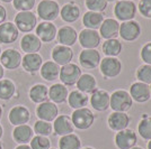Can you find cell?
<instances>
[{"label":"cell","mask_w":151,"mask_h":149,"mask_svg":"<svg viewBox=\"0 0 151 149\" xmlns=\"http://www.w3.org/2000/svg\"><path fill=\"white\" fill-rule=\"evenodd\" d=\"M133 104V100L129 92L124 90H117L109 95V108L115 112L129 111Z\"/></svg>","instance_id":"obj_1"},{"label":"cell","mask_w":151,"mask_h":149,"mask_svg":"<svg viewBox=\"0 0 151 149\" xmlns=\"http://www.w3.org/2000/svg\"><path fill=\"white\" fill-rule=\"evenodd\" d=\"M71 120L75 128L79 130H87L94 124L95 116L90 109L85 106L81 109H77L72 112Z\"/></svg>","instance_id":"obj_2"},{"label":"cell","mask_w":151,"mask_h":149,"mask_svg":"<svg viewBox=\"0 0 151 149\" xmlns=\"http://www.w3.org/2000/svg\"><path fill=\"white\" fill-rule=\"evenodd\" d=\"M37 15L44 21H53L60 15V6L55 0H41L37 5Z\"/></svg>","instance_id":"obj_3"},{"label":"cell","mask_w":151,"mask_h":149,"mask_svg":"<svg viewBox=\"0 0 151 149\" xmlns=\"http://www.w3.org/2000/svg\"><path fill=\"white\" fill-rule=\"evenodd\" d=\"M80 76H81V70L77 64L69 63V64L60 67L59 79H60L61 83L65 87L75 85Z\"/></svg>","instance_id":"obj_4"},{"label":"cell","mask_w":151,"mask_h":149,"mask_svg":"<svg viewBox=\"0 0 151 149\" xmlns=\"http://www.w3.org/2000/svg\"><path fill=\"white\" fill-rule=\"evenodd\" d=\"M14 24L22 33H31L37 26V19L35 13L32 11H19L14 19Z\"/></svg>","instance_id":"obj_5"},{"label":"cell","mask_w":151,"mask_h":149,"mask_svg":"<svg viewBox=\"0 0 151 149\" xmlns=\"http://www.w3.org/2000/svg\"><path fill=\"white\" fill-rule=\"evenodd\" d=\"M101 72L105 79H113L119 76L122 71V63L116 57H105L99 63Z\"/></svg>","instance_id":"obj_6"},{"label":"cell","mask_w":151,"mask_h":149,"mask_svg":"<svg viewBox=\"0 0 151 149\" xmlns=\"http://www.w3.org/2000/svg\"><path fill=\"white\" fill-rule=\"evenodd\" d=\"M114 13L121 21L132 20L137 13V6L133 1H119L114 7Z\"/></svg>","instance_id":"obj_7"},{"label":"cell","mask_w":151,"mask_h":149,"mask_svg":"<svg viewBox=\"0 0 151 149\" xmlns=\"http://www.w3.org/2000/svg\"><path fill=\"white\" fill-rule=\"evenodd\" d=\"M22 58L23 56L15 48H8L4 50L0 55V64L4 66V68L14 71L18 68L22 64Z\"/></svg>","instance_id":"obj_8"},{"label":"cell","mask_w":151,"mask_h":149,"mask_svg":"<svg viewBox=\"0 0 151 149\" xmlns=\"http://www.w3.org/2000/svg\"><path fill=\"white\" fill-rule=\"evenodd\" d=\"M137 143H138V136L131 129L117 131L115 136V143L119 149H131L135 147Z\"/></svg>","instance_id":"obj_9"},{"label":"cell","mask_w":151,"mask_h":149,"mask_svg":"<svg viewBox=\"0 0 151 149\" xmlns=\"http://www.w3.org/2000/svg\"><path fill=\"white\" fill-rule=\"evenodd\" d=\"M8 120L15 127L27 124L31 120V112L24 106H15L9 111Z\"/></svg>","instance_id":"obj_10"},{"label":"cell","mask_w":151,"mask_h":149,"mask_svg":"<svg viewBox=\"0 0 151 149\" xmlns=\"http://www.w3.org/2000/svg\"><path fill=\"white\" fill-rule=\"evenodd\" d=\"M78 39L85 50H95L101 44V35L94 29H82L78 36Z\"/></svg>","instance_id":"obj_11"},{"label":"cell","mask_w":151,"mask_h":149,"mask_svg":"<svg viewBox=\"0 0 151 149\" xmlns=\"http://www.w3.org/2000/svg\"><path fill=\"white\" fill-rule=\"evenodd\" d=\"M140 34H141V27L134 20L123 21L120 25L119 35L126 42H133L138 39Z\"/></svg>","instance_id":"obj_12"},{"label":"cell","mask_w":151,"mask_h":149,"mask_svg":"<svg viewBox=\"0 0 151 149\" xmlns=\"http://www.w3.org/2000/svg\"><path fill=\"white\" fill-rule=\"evenodd\" d=\"M58 114H59V109L57 104L51 101H45L43 103H40L36 108V116L38 120L52 122L55 120Z\"/></svg>","instance_id":"obj_13"},{"label":"cell","mask_w":151,"mask_h":149,"mask_svg":"<svg viewBox=\"0 0 151 149\" xmlns=\"http://www.w3.org/2000/svg\"><path fill=\"white\" fill-rule=\"evenodd\" d=\"M58 29L51 21H42L36 26V36L43 43H51L57 37Z\"/></svg>","instance_id":"obj_14"},{"label":"cell","mask_w":151,"mask_h":149,"mask_svg":"<svg viewBox=\"0 0 151 149\" xmlns=\"http://www.w3.org/2000/svg\"><path fill=\"white\" fill-rule=\"evenodd\" d=\"M19 31L14 23L5 21L0 25V43L8 45L18 39Z\"/></svg>","instance_id":"obj_15"},{"label":"cell","mask_w":151,"mask_h":149,"mask_svg":"<svg viewBox=\"0 0 151 149\" xmlns=\"http://www.w3.org/2000/svg\"><path fill=\"white\" fill-rule=\"evenodd\" d=\"M52 60L53 62L57 63L58 65L63 66L71 63L73 58V50L68 46H63V45H57L53 50H52Z\"/></svg>","instance_id":"obj_16"},{"label":"cell","mask_w":151,"mask_h":149,"mask_svg":"<svg viewBox=\"0 0 151 149\" xmlns=\"http://www.w3.org/2000/svg\"><path fill=\"white\" fill-rule=\"evenodd\" d=\"M101 54L96 50H83L79 55V62L83 68L94 70L101 63Z\"/></svg>","instance_id":"obj_17"},{"label":"cell","mask_w":151,"mask_h":149,"mask_svg":"<svg viewBox=\"0 0 151 149\" xmlns=\"http://www.w3.org/2000/svg\"><path fill=\"white\" fill-rule=\"evenodd\" d=\"M130 95L134 101L139 103H145L151 98L150 87L142 82H135L130 87Z\"/></svg>","instance_id":"obj_18"},{"label":"cell","mask_w":151,"mask_h":149,"mask_svg":"<svg viewBox=\"0 0 151 149\" xmlns=\"http://www.w3.org/2000/svg\"><path fill=\"white\" fill-rule=\"evenodd\" d=\"M90 104L96 111H106L109 108V94L105 90H95L90 96Z\"/></svg>","instance_id":"obj_19"},{"label":"cell","mask_w":151,"mask_h":149,"mask_svg":"<svg viewBox=\"0 0 151 149\" xmlns=\"http://www.w3.org/2000/svg\"><path fill=\"white\" fill-rule=\"evenodd\" d=\"M53 130L55 132V135L61 137L72 133L75 130V127L72 123L71 117L65 116V114L58 116L54 120V123H53Z\"/></svg>","instance_id":"obj_20"},{"label":"cell","mask_w":151,"mask_h":149,"mask_svg":"<svg viewBox=\"0 0 151 149\" xmlns=\"http://www.w3.org/2000/svg\"><path fill=\"white\" fill-rule=\"evenodd\" d=\"M131 119L126 114V112H115L114 111L107 119L108 127L114 131H121L127 129Z\"/></svg>","instance_id":"obj_21"},{"label":"cell","mask_w":151,"mask_h":149,"mask_svg":"<svg viewBox=\"0 0 151 149\" xmlns=\"http://www.w3.org/2000/svg\"><path fill=\"white\" fill-rule=\"evenodd\" d=\"M43 64V58L38 53H31V54H26L22 58V66L25 70L27 73L35 74Z\"/></svg>","instance_id":"obj_22"},{"label":"cell","mask_w":151,"mask_h":149,"mask_svg":"<svg viewBox=\"0 0 151 149\" xmlns=\"http://www.w3.org/2000/svg\"><path fill=\"white\" fill-rule=\"evenodd\" d=\"M42 47V42L35 34H25L20 39V48L26 54L37 53Z\"/></svg>","instance_id":"obj_23"},{"label":"cell","mask_w":151,"mask_h":149,"mask_svg":"<svg viewBox=\"0 0 151 149\" xmlns=\"http://www.w3.org/2000/svg\"><path fill=\"white\" fill-rule=\"evenodd\" d=\"M120 24L115 19H104L103 24L99 27V35L105 39H113L119 36Z\"/></svg>","instance_id":"obj_24"},{"label":"cell","mask_w":151,"mask_h":149,"mask_svg":"<svg viewBox=\"0 0 151 149\" xmlns=\"http://www.w3.org/2000/svg\"><path fill=\"white\" fill-rule=\"evenodd\" d=\"M57 37H58V42L60 43V45L70 47V46H72L77 42L78 34H77L75 28H72L70 26H63V27H61L58 31Z\"/></svg>","instance_id":"obj_25"},{"label":"cell","mask_w":151,"mask_h":149,"mask_svg":"<svg viewBox=\"0 0 151 149\" xmlns=\"http://www.w3.org/2000/svg\"><path fill=\"white\" fill-rule=\"evenodd\" d=\"M68 87L63 85L62 83H55L49 89V99L55 104L64 103L68 99Z\"/></svg>","instance_id":"obj_26"},{"label":"cell","mask_w":151,"mask_h":149,"mask_svg":"<svg viewBox=\"0 0 151 149\" xmlns=\"http://www.w3.org/2000/svg\"><path fill=\"white\" fill-rule=\"evenodd\" d=\"M34 136V130L28 124H22L15 127L13 131V139L18 145H27Z\"/></svg>","instance_id":"obj_27"},{"label":"cell","mask_w":151,"mask_h":149,"mask_svg":"<svg viewBox=\"0 0 151 149\" xmlns=\"http://www.w3.org/2000/svg\"><path fill=\"white\" fill-rule=\"evenodd\" d=\"M60 16L65 23H75L80 17V8L75 2H68L60 9Z\"/></svg>","instance_id":"obj_28"},{"label":"cell","mask_w":151,"mask_h":149,"mask_svg":"<svg viewBox=\"0 0 151 149\" xmlns=\"http://www.w3.org/2000/svg\"><path fill=\"white\" fill-rule=\"evenodd\" d=\"M28 95H29V99L32 100V102L37 103V104L43 103L49 99V87L44 84L37 83L29 89Z\"/></svg>","instance_id":"obj_29"},{"label":"cell","mask_w":151,"mask_h":149,"mask_svg":"<svg viewBox=\"0 0 151 149\" xmlns=\"http://www.w3.org/2000/svg\"><path fill=\"white\" fill-rule=\"evenodd\" d=\"M40 73H41V76L46 81H54L59 77V74H60V65H58L53 61H47L42 64V66L40 68Z\"/></svg>","instance_id":"obj_30"},{"label":"cell","mask_w":151,"mask_h":149,"mask_svg":"<svg viewBox=\"0 0 151 149\" xmlns=\"http://www.w3.org/2000/svg\"><path fill=\"white\" fill-rule=\"evenodd\" d=\"M77 87L78 91H80L85 94H91L96 90V79L91 74H81V76L79 77V80L77 81Z\"/></svg>","instance_id":"obj_31"},{"label":"cell","mask_w":151,"mask_h":149,"mask_svg":"<svg viewBox=\"0 0 151 149\" xmlns=\"http://www.w3.org/2000/svg\"><path fill=\"white\" fill-rule=\"evenodd\" d=\"M104 21V15L96 11H87L82 17V23L87 29H98Z\"/></svg>","instance_id":"obj_32"},{"label":"cell","mask_w":151,"mask_h":149,"mask_svg":"<svg viewBox=\"0 0 151 149\" xmlns=\"http://www.w3.org/2000/svg\"><path fill=\"white\" fill-rule=\"evenodd\" d=\"M68 103L69 106L72 108V109H81V108H85L88 103V96L87 94L82 93L80 91L76 90V91H72L71 93L68 95Z\"/></svg>","instance_id":"obj_33"},{"label":"cell","mask_w":151,"mask_h":149,"mask_svg":"<svg viewBox=\"0 0 151 149\" xmlns=\"http://www.w3.org/2000/svg\"><path fill=\"white\" fill-rule=\"evenodd\" d=\"M15 94H16V85L12 80L9 79L0 80V100L9 101L15 96Z\"/></svg>","instance_id":"obj_34"},{"label":"cell","mask_w":151,"mask_h":149,"mask_svg":"<svg viewBox=\"0 0 151 149\" xmlns=\"http://www.w3.org/2000/svg\"><path fill=\"white\" fill-rule=\"evenodd\" d=\"M122 44L120 40H117L116 38L113 39H106L103 43V53L108 57H115L122 52Z\"/></svg>","instance_id":"obj_35"},{"label":"cell","mask_w":151,"mask_h":149,"mask_svg":"<svg viewBox=\"0 0 151 149\" xmlns=\"http://www.w3.org/2000/svg\"><path fill=\"white\" fill-rule=\"evenodd\" d=\"M59 148L60 149H81V141L80 138L75 135L70 133L67 136H62L59 140Z\"/></svg>","instance_id":"obj_36"},{"label":"cell","mask_w":151,"mask_h":149,"mask_svg":"<svg viewBox=\"0 0 151 149\" xmlns=\"http://www.w3.org/2000/svg\"><path fill=\"white\" fill-rule=\"evenodd\" d=\"M139 135L145 140H151V117H143L138 126Z\"/></svg>","instance_id":"obj_37"},{"label":"cell","mask_w":151,"mask_h":149,"mask_svg":"<svg viewBox=\"0 0 151 149\" xmlns=\"http://www.w3.org/2000/svg\"><path fill=\"white\" fill-rule=\"evenodd\" d=\"M52 131H53V126L47 121L37 120L34 124V132L38 136L47 137L52 133Z\"/></svg>","instance_id":"obj_38"},{"label":"cell","mask_w":151,"mask_h":149,"mask_svg":"<svg viewBox=\"0 0 151 149\" xmlns=\"http://www.w3.org/2000/svg\"><path fill=\"white\" fill-rule=\"evenodd\" d=\"M29 146L32 149H50L51 141L47 137L36 135L32 138V140L29 141Z\"/></svg>","instance_id":"obj_39"},{"label":"cell","mask_w":151,"mask_h":149,"mask_svg":"<svg viewBox=\"0 0 151 149\" xmlns=\"http://www.w3.org/2000/svg\"><path fill=\"white\" fill-rule=\"evenodd\" d=\"M137 77L139 81L145 83V84H151V65L145 64L140 66L137 71Z\"/></svg>","instance_id":"obj_40"},{"label":"cell","mask_w":151,"mask_h":149,"mask_svg":"<svg viewBox=\"0 0 151 149\" xmlns=\"http://www.w3.org/2000/svg\"><path fill=\"white\" fill-rule=\"evenodd\" d=\"M36 0H13V6L17 11H32Z\"/></svg>","instance_id":"obj_41"},{"label":"cell","mask_w":151,"mask_h":149,"mask_svg":"<svg viewBox=\"0 0 151 149\" xmlns=\"http://www.w3.org/2000/svg\"><path fill=\"white\" fill-rule=\"evenodd\" d=\"M85 5L89 9V11L101 13L106 9L107 1L106 0H85Z\"/></svg>","instance_id":"obj_42"},{"label":"cell","mask_w":151,"mask_h":149,"mask_svg":"<svg viewBox=\"0 0 151 149\" xmlns=\"http://www.w3.org/2000/svg\"><path fill=\"white\" fill-rule=\"evenodd\" d=\"M139 11L145 18H151V0H140Z\"/></svg>","instance_id":"obj_43"},{"label":"cell","mask_w":151,"mask_h":149,"mask_svg":"<svg viewBox=\"0 0 151 149\" xmlns=\"http://www.w3.org/2000/svg\"><path fill=\"white\" fill-rule=\"evenodd\" d=\"M141 58H142V61L145 64L151 65V43L145 44V46L142 47V50H141Z\"/></svg>","instance_id":"obj_44"},{"label":"cell","mask_w":151,"mask_h":149,"mask_svg":"<svg viewBox=\"0 0 151 149\" xmlns=\"http://www.w3.org/2000/svg\"><path fill=\"white\" fill-rule=\"evenodd\" d=\"M7 19V10L6 8L2 6V5H0V25L2 24V23H5V20Z\"/></svg>","instance_id":"obj_45"},{"label":"cell","mask_w":151,"mask_h":149,"mask_svg":"<svg viewBox=\"0 0 151 149\" xmlns=\"http://www.w3.org/2000/svg\"><path fill=\"white\" fill-rule=\"evenodd\" d=\"M15 149H32L29 145H18Z\"/></svg>","instance_id":"obj_46"},{"label":"cell","mask_w":151,"mask_h":149,"mask_svg":"<svg viewBox=\"0 0 151 149\" xmlns=\"http://www.w3.org/2000/svg\"><path fill=\"white\" fill-rule=\"evenodd\" d=\"M4 75H5V68H4V66L0 64V80L4 79Z\"/></svg>","instance_id":"obj_47"},{"label":"cell","mask_w":151,"mask_h":149,"mask_svg":"<svg viewBox=\"0 0 151 149\" xmlns=\"http://www.w3.org/2000/svg\"><path fill=\"white\" fill-rule=\"evenodd\" d=\"M2 136H4V128H2V126L0 124V139L2 138Z\"/></svg>","instance_id":"obj_48"},{"label":"cell","mask_w":151,"mask_h":149,"mask_svg":"<svg viewBox=\"0 0 151 149\" xmlns=\"http://www.w3.org/2000/svg\"><path fill=\"white\" fill-rule=\"evenodd\" d=\"M2 113H4V109H2V106H0V119L2 118Z\"/></svg>","instance_id":"obj_49"},{"label":"cell","mask_w":151,"mask_h":149,"mask_svg":"<svg viewBox=\"0 0 151 149\" xmlns=\"http://www.w3.org/2000/svg\"><path fill=\"white\" fill-rule=\"evenodd\" d=\"M1 2H5V4H9V2H13V0H0Z\"/></svg>","instance_id":"obj_50"},{"label":"cell","mask_w":151,"mask_h":149,"mask_svg":"<svg viewBox=\"0 0 151 149\" xmlns=\"http://www.w3.org/2000/svg\"><path fill=\"white\" fill-rule=\"evenodd\" d=\"M148 149H151V140H149V143H148Z\"/></svg>","instance_id":"obj_51"},{"label":"cell","mask_w":151,"mask_h":149,"mask_svg":"<svg viewBox=\"0 0 151 149\" xmlns=\"http://www.w3.org/2000/svg\"><path fill=\"white\" fill-rule=\"evenodd\" d=\"M131 149H143V148H141V147H133V148Z\"/></svg>","instance_id":"obj_52"},{"label":"cell","mask_w":151,"mask_h":149,"mask_svg":"<svg viewBox=\"0 0 151 149\" xmlns=\"http://www.w3.org/2000/svg\"><path fill=\"white\" fill-rule=\"evenodd\" d=\"M82 149H94V148H91V147H85V148H82Z\"/></svg>","instance_id":"obj_53"},{"label":"cell","mask_w":151,"mask_h":149,"mask_svg":"<svg viewBox=\"0 0 151 149\" xmlns=\"http://www.w3.org/2000/svg\"><path fill=\"white\" fill-rule=\"evenodd\" d=\"M0 149H4V146H2V143H0Z\"/></svg>","instance_id":"obj_54"},{"label":"cell","mask_w":151,"mask_h":149,"mask_svg":"<svg viewBox=\"0 0 151 149\" xmlns=\"http://www.w3.org/2000/svg\"><path fill=\"white\" fill-rule=\"evenodd\" d=\"M107 2H108V1H109V2H112V1H115V0H106Z\"/></svg>","instance_id":"obj_55"},{"label":"cell","mask_w":151,"mask_h":149,"mask_svg":"<svg viewBox=\"0 0 151 149\" xmlns=\"http://www.w3.org/2000/svg\"><path fill=\"white\" fill-rule=\"evenodd\" d=\"M1 53H2V50H1V46H0V55H1Z\"/></svg>","instance_id":"obj_56"},{"label":"cell","mask_w":151,"mask_h":149,"mask_svg":"<svg viewBox=\"0 0 151 149\" xmlns=\"http://www.w3.org/2000/svg\"><path fill=\"white\" fill-rule=\"evenodd\" d=\"M123 1H132V0H123Z\"/></svg>","instance_id":"obj_57"},{"label":"cell","mask_w":151,"mask_h":149,"mask_svg":"<svg viewBox=\"0 0 151 149\" xmlns=\"http://www.w3.org/2000/svg\"><path fill=\"white\" fill-rule=\"evenodd\" d=\"M150 92H151V84H150Z\"/></svg>","instance_id":"obj_58"},{"label":"cell","mask_w":151,"mask_h":149,"mask_svg":"<svg viewBox=\"0 0 151 149\" xmlns=\"http://www.w3.org/2000/svg\"><path fill=\"white\" fill-rule=\"evenodd\" d=\"M50 149H55V148H50Z\"/></svg>","instance_id":"obj_59"}]
</instances>
